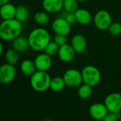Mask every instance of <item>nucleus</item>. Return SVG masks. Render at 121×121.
<instances>
[{"instance_id":"obj_8","label":"nucleus","mask_w":121,"mask_h":121,"mask_svg":"<svg viewBox=\"0 0 121 121\" xmlns=\"http://www.w3.org/2000/svg\"><path fill=\"white\" fill-rule=\"evenodd\" d=\"M16 69L14 65L6 63L0 66V84H7L11 83L16 77Z\"/></svg>"},{"instance_id":"obj_11","label":"nucleus","mask_w":121,"mask_h":121,"mask_svg":"<svg viewBox=\"0 0 121 121\" xmlns=\"http://www.w3.org/2000/svg\"><path fill=\"white\" fill-rule=\"evenodd\" d=\"M90 116L96 121H102L108 113V111L104 104L96 103L92 104L88 110Z\"/></svg>"},{"instance_id":"obj_2","label":"nucleus","mask_w":121,"mask_h":121,"mask_svg":"<svg viewBox=\"0 0 121 121\" xmlns=\"http://www.w3.org/2000/svg\"><path fill=\"white\" fill-rule=\"evenodd\" d=\"M22 30V23L16 18L4 20L0 23V39L4 41H12L21 35Z\"/></svg>"},{"instance_id":"obj_25","label":"nucleus","mask_w":121,"mask_h":121,"mask_svg":"<svg viewBox=\"0 0 121 121\" xmlns=\"http://www.w3.org/2000/svg\"><path fill=\"white\" fill-rule=\"evenodd\" d=\"M78 0H63V9L68 12L75 13L78 9Z\"/></svg>"},{"instance_id":"obj_15","label":"nucleus","mask_w":121,"mask_h":121,"mask_svg":"<svg viewBox=\"0 0 121 121\" xmlns=\"http://www.w3.org/2000/svg\"><path fill=\"white\" fill-rule=\"evenodd\" d=\"M75 17L76 20V23L83 25L86 26L91 23L93 21V16L91 12L83 8H78L75 11Z\"/></svg>"},{"instance_id":"obj_22","label":"nucleus","mask_w":121,"mask_h":121,"mask_svg":"<svg viewBox=\"0 0 121 121\" xmlns=\"http://www.w3.org/2000/svg\"><path fill=\"white\" fill-rule=\"evenodd\" d=\"M78 88V95L81 99L86 100L91 96L92 93H93V87L92 86L83 83Z\"/></svg>"},{"instance_id":"obj_12","label":"nucleus","mask_w":121,"mask_h":121,"mask_svg":"<svg viewBox=\"0 0 121 121\" xmlns=\"http://www.w3.org/2000/svg\"><path fill=\"white\" fill-rule=\"evenodd\" d=\"M76 52L71 45V44H66L61 46L58 53V57L61 61L63 62H71L76 57Z\"/></svg>"},{"instance_id":"obj_10","label":"nucleus","mask_w":121,"mask_h":121,"mask_svg":"<svg viewBox=\"0 0 121 121\" xmlns=\"http://www.w3.org/2000/svg\"><path fill=\"white\" fill-rule=\"evenodd\" d=\"M36 68L38 71L47 72L52 65V58L45 52L39 53L34 59Z\"/></svg>"},{"instance_id":"obj_3","label":"nucleus","mask_w":121,"mask_h":121,"mask_svg":"<svg viewBox=\"0 0 121 121\" xmlns=\"http://www.w3.org/2000/svg\"><path fill=\"white\" fill-rule=\"evenodd\" d=\"M51 77L47 72L36 71L30 78L32 89L38 92H44L49 89Z\"/></svg>"},{"instance_id":"obj_6","label":"nucleus","mask_w":121,"mask_h":121,"mask_svg":"<svg viewBox=\"0 0 121 121\" xmlns=\"http://www.w3.org/2000/svg\"><path fill=\"white\" fill-rule=\"evenodd\" d=\"M62 77L65 82L66 85L71 88L78 87L83 84L81 72L75 68L67 69L64 72Z\"/></svg>"},{"instance_id":"obj_27","label":"nucleus","mask_w":121,"mask_h":121,"mask_svg":"<svg viewBox=\"0 0 121 121\" xmlns=\"http://www.w3.org/2000/svg\"><path fill=\"white\" fill-rule=\"evenodd\" d=\"M108 31L111 35L118 36L121 34V23L119 22H112Z\"/></svg>"},{"instance_id":"obj_24","label":"nucleus","mask_w":121,"mask_h":121,"mask_svg":"<svg viewBox=\"0 0 121 121\" xmlns=\"http://www.w3.org/2000/svg\"><path fill=\"white\" fill-rule=\"evenodd\" d=\"M59 48H60L59 45H58L53 40V41L51 40L44 48V52H45L46 54H47L48 55L51 57H53V56L58 55Z\"/></svg>"},{"instance_id":"obj_33","label":"nucleus","mask_w":121,"mask_h":121,"mask_svg":"<svg viewBox=\"0 0 121 121\" xmlns=\"http://www.w3.org/2000/svg\"><path fill=\"white\" fill-rule=\"evenodd\" d=\"M44 121H53V120H51V119H45Z\"/></svg>"},{"instance_id":"obj_21","label":"nucleus","mask_w":121,"mask_h":121,"mask_svg":"<svg viewBox=\"0 0 121 121\" xmlns=\"http://www.w3.org/2000/svg\"><path fill=\"white\" fill-rule=\"evenodd\" d=\"M65 82L61 77H54L51 78L50 83V89L54 92H59L62 91L66 86Z\"/></svg>"},{"instance_id":"obj_18","label":"nucleus","mask_w":121,"mask_h":121,"mask_svg":"<svg viewBox=\"0 0 121 121\" xmlns=\"http://www.w3.org/2000/svg\"><path fill=\"white\" fill-rule=\"evenodd\" d=\"M20 69L21 72L24 75L29 76V77L32 76L37 71L35 66L34 61L29 59H26L21 62L20 65Z\"/></svg>"},{"instance_id":"obj_17","label":"nucleus","mask_w":121,"mask_h":121,"mask_svg":"<svg viewBox=\"0 0 121 121\" xmlns=\"http://www.w3.org/2000/svg\"><path fill=\"white\" fill-rule=\"evenodd\" d=\"M16 11V7L13 4H5L0 6V17L3 21L15 18Z\"/></svg>"},{"instance_id":"obj_1","label":"nucleus","mask_w":121,"mask_h":121,"mask_svg":"<svg viewBox=\"0 0 121 121\" xmlns=\"http://www.w3.org/2000/svg\"><path fill=\"white\" fill-rule=\"evenodd\" d=\"M29 47L34 51H44L46 46L51 41L49 32L43 27L34 28L28 35Z\"/></svg>"},{"instance_id":"obj_16","label":"nucleus","mask_w":121,"mask_h":121,"mask_svg":"<svg viewBox=\"0 0 121 121\" xmlns=\"http://www.w3.org/2000/svg\"><path fill=\"white\" fill-rule=\"evenodd\" d=\"M11 47L19 53L24 52L30 48L28 38L19 35L11 41Z\"/></svg>"},{"instance_id":"obj_7","label":"nucleus","mask_w":121,"mask_h":121,"mask_svg":"<svg viewBox=\"0 0 121 121\" xmlns=\"http://www.w3.org/2000/svg\"><path fill=\"white\" fill-rule=\"evenodd\" d=\"M104 104L108 112L118 113L121 111V94L113 92L109 94L105 99Z\"/></svg>"},{"instance_id":"obj_31","label":"nucleus","mask_w":121,"mask_h":121,"mask_svg":"<svg viewBox=\"0 0 121 121\" xmlns=\"http://www.w3.org/2000/svg\"><path fill=\"white\" fill-rule=\"evenodd\" d=\"M3 50H4V47H3V45H2L1 42L0 41V57L1 56V55L3 53Z\"/></svg>"},{"instance_id":"obj_26","label":"nucleus","mask_w":121,"mask_h":121,"mask_svg":"<svg viewBox=\"0 0 121 121\" xmlns=\"http://www.w3.org/2000/svg\"><path fill=\"white\" fill-rule=\"evenodd\" d=\"M58 13H59V17L63 18L71 26V25H73L74 23H76V17H75V13H74L68 12V11L62 9Z\"/></svg>"},{"instance_id":"obj_9","label":"nucleus","mask_w":121,"mask_h":121,"mask_svg":"<svg viewBox=\"0 0 121 121\" xmlns=\"http://www.w3.org/2000/svg\"><path fill=\"white\" fill-rule=\"evenodd\" d=\"M71 26L66 20L59 16L56 18L51 23V28L55 34L66 36L71 33Z\"/></svg>"},{"instance_id":"obj_14","label":"nucleus","mask_w":121,"mask_h":121,"mask_svg":"<svg viewBox=\"0 0 121 121\" xmlns=\"http://www.w3.org/2000/svg\"><path fill=\"white\" fill-rule=\"evenodd\" d=\"M63 0H43L42 7L48 13H58L63 9Z\"/></svg>"},{"instance_id":"obj_4","label":"nucleus","mask_w":121,"mask_h":121,"mask_svg":"<svg viewBox=\"0 0 121 121\" xmlns=\"http://www.w3.org/2000/svg\"><path fill=\"white\" fill-rule=\"evenodd\" d=\"M81 72L83 83L88 84L92 87L98 84L101 79V74L100 70L93 65L85 66Z\"/></svg>"},{"instance_id":"obj_23","label":"nucleus","mask_w":121,"mask_h":121,"mask_svg":"<svg viewBox=\"0 0 121 121\" xmlns=\"http://www.w3.org/2000/svg\"><path fill=\"white\" fill-rule=\"evenodd\" d=\"M5 60L6 63L15 65L19 61V52L13 48L9 49L5 53Z\"/></svg>"},{"instance_id":"obj_19","label":"nucleus","mask_w":121,"mask_h":121,"mask_svg":"<svg viewBox=\"0 0 121 121\" xmlns=\"http://www.w3.org/2000/svg\"><path fill=\"white\" fill-rule=\"evenodd\" d=\"M30 16L29 9L28 7H26L24 5H19L16 6V15L15 18L20 21L21 23L26 22Z\"/></svg>"},{"instance_id":"obj_30","label":"nucleus","mask_w":121,"mask_h":121,"mask_svg":"<svg viewBox=\"0 0 121 121\" xmlns=\"http://www.w3.org/2000/svg\"><path fill=\"white\" fill-rule=\"evenodd\" d=\"M10 0H0V6H2L5 4H7L9 2Z\"/></svg>"},{"instance_id":"obj_28","label":"nucleus","mask_w":121,"mask_h":121,"mask_svg":"<svg viewBox=\"0 0 121 121\" xmlns=\"http://www.w3.org/2000/svg\"><path fill=\"white\" fill-rule=\"evenodd\" d=\"M53 41L60 47L63 46L66 44H67L68 42V39H67V36L66 35H58V34H56L53 37Z\"/></svg>"},{"instance_id":"obj_29","label":"nucleus","mask_w":121,"mask_h":121,"mask_svg":"<svg viewBox=\"0 0 121 121\" xmlns=\"http://www.w3.org/2000/svg\"><path fill=\"white\" fill-rule=\"evenodd\" d=\"M118 121V118L117 117L116 113H110L108 112V113L103 118V119L101 121Z\"/></svg>"},{"instance_id":"obj_13","label":"nucleus","mask_w":121,"mask_h":121,"mask_svg":"<svg viewBox=\"0 0 121 121\" xmlns=\"http://www.w3.org/2000/svg\"><path fill=\"white\" fill-rule=\"evenodd\" d=\"M71 45L76 53H83L87 48V40L84 35L80 33L74 35L71 40Z\"/></svg>"},{"instance_id":"obj_32","label":"nucleus","mask_w":121,"mask_h":121,"mask_svg":"<svg viewBox=\"0 0 121 121\" xmlns=\"http://www.w3.org/2000/svg\"><path fill=\"white\" fill-rule=\"evenodd\" d=\"M88 0H78V1L79 2V3H85V2H86Z\"/></svg>"},{"instance_id":"obj_34","label":"nucleus","mask_w":121,"mask_h":121,"mask_svg":"<svg viewBox=\"0 0 121 121\" xmlns=\"http://www.w3.org/2000/svg\"><path fill=\"white\" fill-rule=\"evenodd\" d=\"M17 1H24V0H17Z\"/></svg>"},{"instance_id":"obj_20","label":"nucleus","mask_w":121,"mask_h":121,"mask_svg":"<svg viewBox=\"0 0 121 121\" xmlns=\"http://www.w3.org/2000/svg\"><path fill=\"white\" fill-rule=\"evenodd\" d=\"M34 22L40 27H44L50 22V17L48 13L44 11H38L34 15Z\"/></svg>"},{"instance_id":"obj_5","label":"nucleus","mask_w":121,"mask_h":121,"mask_svg":"<svg viewBox=\"0 0 121 121\" xmlns=\"http://www.w3.org/2000/svg\"><path fill=\"white\" fill-rule=\"evenodd\" d=\"M93 21L96 28L101 30H108L113 22L111 13L105 9L98 11L93 18Z\"/></svg>"}]
</instances>
